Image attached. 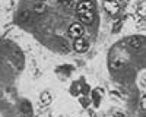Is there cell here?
<instances>
[{"instance_id": "cell-1", "label": "cell", "mask_w": 146, "mask_h": 117, "mask_svg": "<svg viewBox=\"0 0 146 117\" xmlns=\"http://www.w3.org/2000/svg\"><path fill=\"white\" fill-rule=\"evenodd\" d=\"M95 7L94 2H80L78 6V18L83 22V23H89L94 21V12L92 9Z\"/></svg>"}, {"instance_id": "cell-2", "label": "cell", "mask_w": 146, "mask_h": 117, "mask_svg": "<svg viewBox=\"0 0 146 117\" xmlns=\"http://www.w3.org/2000/svg\"><path fill=\"white\" fill-rule=\"evenodd\" d=\"M88 49H89V43L85 40L83 37L76 38L75 43H73V50H75L76 53H85Z\"/></svg>"}, {"instance_id": "cell-3", "label": "cell", "mask_w": 146, "mask_h": 117, "mask_svg": "<svg viewBox=\"0 0 146 117\" xmlns=\"http://www.w3.org/2000/svg\"><path fill=\"white\" fill-rule=\"evenodd\" d=\"M69 34H70L75 40H76V38H80V37H83V35H85V28L82 27V23L76 22V23H73V25L69 28Z\"/></svg>"}, {"instance_id": "cell-4", "label": "cell", "mask_w": 146, "mask_h": 117, "mask_svg": "<svg viewBox=\"0 0 146 117\" xmlns=\"http://www.w3.org/2000/svg\"><path fill=\"white\" fill-rule=\"evenodd\" d=\"M104 7H105L111 15H117L118 10H120L117 2H114V0H104Z\"/></svg>"}, {"instance_id": "cell-5", "label": "cell", "mask_w": 146, "mask_h": 117, "mask_svg": "<svg viewBox=\"0 0 146 117\" xmlns=\"http://www.w3.org/2000/svg\"><path fill=\"white\" fill-rule=\"evenodd\" d=\"M130 47H133L136 51H139L140 49H142V45H143V43H145V40L142 38V37H133V38H130Z\"/></svg>"}, {"instance_id": "cell-6", "label": "cell", "mask_w": 146, "mask_h": 117, "mask_svg": "<svg viewBox=\"0 0 146 117\" xmlns=\"http://www.w3.org/2000/svg\"><path fill=\"white\" fill-rule=\"evenodd\" d=\"M21 111H22L23 114H31V113H32V105H31V102L27 101V100L21 101Z\"/></svg>"}, {"instance_id": "cell-7", "label": "cell", "mask_w": 146, "mask_h": 117, "mask_svg": "<svg viewBox=\"0 0 146 117\" xmlns=\"http://www.w3.org/2000/svg\"><path fill=\"white\" fill-rule=\"evenodd\" d=\"M29 18H31V12L27 10V9H25V10H21V12H19V15H18V21H19L21 23L28 22Z\"/></svg>"}, {"instance_id": "cell-8", "label": "cell", "mask_w": 146, "mask_h": 117, "mask_svg": "<svg viewBox=\"0 0 146 117\" xmlns=\"http://www.w3.org/2000/svg\"><path fill=\"white\" fill-rule=\"evenodd\" d=\"M92 102H94V107L95 108H98L100 107V102H101V94L98 89H95L92 92Z\"/></svg>"}, {"instance_id": "cell-9", "label": "cell", "mask_w": 146, "mask_h": 117, "mask_svg": "<svg viewBox=\"0 0 146 117\" xmlns=\"http://www.w3.org/2000/svg\"><path fill=\"white\" fill-rule=\"evenodd\" d=\"M89 92H91V86L85 84L83 79H80V95H89Z\"/></svg>"}, {"instance_id": "cell-10", "label": "cell", "mask_w": 146, "mask_h": 117, "mask_svg": "<svg viewBox=\"0 0 146 117\" xmlns=\"http://www.w3.org/2000/svg\"><path fill=\"white\" fill-rule=\"evenodd\" d=\"M45 9H47V6H45L44 2H40V3H36L34 6V12H36V13H44Z\"/></svg>"}, {"instance_id": "cell-11", "label": "cell", "mask_w": 146, "mask_h": 117, "mask_svg": "<svg viewBox=\"0 0 146 117\" xmlns=\"http://www.w3.org/2000/svg\"><path fill=\"white\" fill-rule=\"evenodd\" d=\"M70 94H72L73 97H79V95H80V89H79V85L76 84V82L72 85V88H70Z\"/></svg>"}, {"instance_id": "cell-12", "label": "cell", "mask_w": 146, "mask_h": 117, "mask_svg": "<svg viewBox=\"0 0 146 117\" xmlns=\"http://www.w3.org/2000/svg\"><path fill=\"white\" fill-rule=\"evenodd\" d=\"M41 101H42L44 104H50V102H51L50 92H42V94H41Z\"/></svg>"}, {"instance_id": "cell-13", "label": "cell", "mask_w": 146, "mask_h": 117, "mask_svg": "<svg viewBox=\"0 0 146 117\" xmlns=\"http://www.w3.org/2000/svg\"><path fill=\"white\" fill-rule=\"evenodd\" d=\"M79 102H80V105H82V107H88L91 101H89L88 95H82V97H79Z\"/></svg>"}, {"instance_id": "cell-14", "label": "cell", "mask_w": 146, "mask_h": 117, "mask_svg": "<svg viewBox=\"0 0 146 117\" xmlns=\"http://www.w3.org/2000/svg\"><path fill=\"white\" fill-rule=\"evenodd\" d=\"M58 3H62V5H69L70 3V0H57Z\"/></svg>"}, {"instance_id": "cell-15", "label": "cell", "mask_w": 146, "mask_h": 117, "mask_svg": "<svg viewBox=\"0 0 146 117\" xmlns=\"http://www.w3.org/2000/svg\"><path fill=\"white\" fill-rule=\"evenodd\" d=\"M114 117H124V114H123V113H115Z\"/></svg>"}, {"instance_id": "cell-16", "label": "cell", "mask_w": 146, "mask_h": 117, "mask_svg": "<svg viewBox=\"0 0 146 117\" xmlns=\"http://www.w3.org/2000/svg\"><path fill=\"white\" fill-rule=\"evenodd\" d=\"M40 2H45V0H40Z\"/></svg>"}]
</instances>
